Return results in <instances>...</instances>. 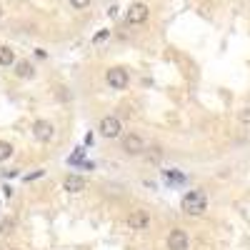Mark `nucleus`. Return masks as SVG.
<instances>
[{
	"label": "nucleus",
	"mask_w": 250,
	"mask_h": 250,
	"mask_svg": "<svg viewBox=\"0 0 250 250\" xmlns=\"http://www.w3.org/2000/svg\"><path fill=\"white\" fill-rule=\"evenodd\" d=\"M13 225H15L13 218H3V220H0V233H5V235H8V233L13 230Z\"/></svg>",
	"instance_id": "obj_14"
},
{
	"label": "nucleus",
	"mask_w": 250,
	"mask_h": 250,
	"mask_svg": "<svg viewBox=\"0 0 250 250\" xmlns=\"http://www.w3.org/2000/svg\"><path fill=\"white\" fill-rule=\"evenodd\" d=\"M148 225H150V213L143 210V208H138V210H133L128 215V228L130 230H145Z\"/></svg>",
	"instance_id": "obj_8"
},
{
	"label": "nucleus",
	"mask_w": 250,
	"mask_h": 250,
	"mask_svg": "<svg viewBox=\"0 0 250 250\" xmlns=\"http://www.w3.org/2000/svg\"><path fill=\"white\" fill-rule=\"evenodd\" d=\"M238 118H240V123H243V125H250V108H243Z\"/></svg>",
	"instance_id": "obj_16"
},
{
	"label": "nucleus",
	"mask_w": 250,
	"mask_h": 250,
	"mask_svg": "<svg viewBox=\"0 0 250 250\" xmlns=\"http://www.w3.org/2000/svg\"><path fill=\"white\" fill-rule=\"evenodd\" d=\"M163 180L168 185H185L188 183V178L180 170H163Z\"/></svg>",
	"instance_id": "obj_11"
},
{
	"label": "nucleus",
	"mask_w": 250,
	"mask_h": 250,
	"mask_svg": "<svg viewBox=\"0 0 250 250\" xmlns=\"http://www.w3.org/2000/svg\"><path fill=\"white\" fill-rule=\"evenodd\" d=\"M35 58H43V60H45V58H48V53H45L43 48H38V50H35Z\"/></svg>",
	"instance_id": "obj_19"
},
{
	"label": "nucleus",
	"mask_w": 250,
	"mask_h": 250,
	"mask_svg": "<svg viewBox=\"0 0 250 250\" xmlns=\"http://www.w3.org/2000/svg\"><path fill=\"white\" fill-rule=\"evenodd\" d=\"M13 158V145L8 140H0V163H5Z\"/></svg>",
	"instance_id": "obj_13"
},
{
	"label": "nucleus",
	"mask_w": 250,
	"mask_h": 250,
	"mask_svg": "<svg viewBox=\"0 0 250 250\" xmlns=\"http://www.w3.org/2000/svg\"><path fill=\"white\" fill-rule=\"evenodd\" d=\"M108 38H110V30H103V33H98L93 38V43H103V40H108Z\"/></svg>",
	"instance_id": "obj_17"
},
{
	"label": "nucleus",
	"mask_w": 250,
	"mask_h": 250,
	"mask_svg": "<svg viewBox=\"0 0 250 250\" xmlns=\"http://www.w3.org/2000/svg\"><path fill=\"white\" fill-rule=\"evenodd\" d=\"M13 68H15V75H18V78H23V80L35 78V68H33V62H30V60H18Z\"/></svg>",
	"instance_id": "obj_10"
},
{
	"label": "nucleus",
	"mask_w": 250,
	"mask_h": 250,
	"mask_svg": "<svg viewBox=\"0 0 250 250\" xmlns=\"http://www.w3.org/2000/svg\"><path fill=\"white\" fill-rule=\"evenodd\" d=\"M0 18H3V8H0Z\"/></svg>",
	"instance_id": "obj_20"
},
{
	"label": "nucleus",
	"mask_w": 250,
	"mask_h": 250,
	"mask_svg": "<svg viewBox=\"0 0 250 250\" xmlns=\"http://www.w3.org/2000/svg\"><path fill=\"white\" fill-rule=\"evenodd\" d=\"M105 83H108L113 90H125V88H128V83H130V75H128V70H125V68L115 65V68H110L105 73Z\"/></svg>",
	"instance_id": "obj_2"
},
{
	"label": "nucleus",
	"mask_w": 250,
	"mask_h": 250,
	"mask_svg": "<svg viewBox=\"0 0 250 250\" xmlns=\"http://www.w3.org/2000/svg\"><path fill=\"white\" fill-rule=\"evenodd\" d=\"M148 15H150V8L145 3H133L128 8V13H125V23L128 25H143L145 20H148Z\"/></svg>",
	"instance_id": "obj_3"
},
{
	"label": "nucleus",
	"mask_w": 250,
	"mask_h": 250,
	"mask_svg": "<svg viewBox=\"0 0 250 250\" xmlns=\"http://www.w3.org/2000/svg\"><path fill=\"white\" fill-rule=\"evenodd\" d=\"M123 150L128 155H143L145 153V140L140 135H135V133L123 135Z\"/></svg>",
	"instance_id": "obj_7"
},
{
	"label": "nucleus",
	"mask_w": 250,
	"mask_h": 250,
	"mask_svg": "<svg viewBox=\"0 0 250 250\" xmlns=\"http://www.w3.org/2000/svg\"><path fill=\"white\" fill-rule=\"evenodd\" d=\"M33 135L38 143H50L55 138V128L50 120H35L33 123Z\"/></svg>",
	"instance_id": "obj_5"
},
{
	"label": "nucleus",
	"mask_w": 250,
	"mask_h": 250,
	"mask_svg": "<svg viewBox=\"0 0 250 250\" xmlns=\"http://www.w3.org/2000/svg\"><path fill=\"white\" fill-rule=\"evenodd\" d=\"M180 208H183L185 215H193V218L203 215L208 210V195H205V190H203V188H193V190H188L183 195V200H180Z\"/></svg>",
	"instance_id": "obj_1"
},
{
	"label": "nucleus",
	"mask_w": 250,
	"mask_h": 250,
	"mask_svg": "<svg viewBox=\"0 0 250 250\" xmlns=\"http://www.w3.org/2000/svg\"><path fill=\"white\" fill-rule=\"evenodd\" d=\"M90 3H93V0H70V5H73L75 10H85Z\"/></svg>",
	"instance_id": "obj_15"
},
{
	"label": "nucleus",
	"mask_w": 250,
	"mask_h": 250,
	"mask_svg": "<svg viewBox=\"0 0 250 250\" xmlns=\"http://www.w3.org/2000/svg\"><path fill=\"white\" fill-rule=\"evenodd\" d=\"M120 130H123V125H120V120L115 115H105V118L98 123V133L103 138H118Z\"/></svg>",
	"instance_id": "obj_4"
},
{
	"label": "nucleus",
	"mask_w": 250,
	"mask_h": 250,
	"mask_svg": "<svg viewBox=\"0 0 250 250\" xmlns=\"http://www.w3.org/2000/svg\"><path fill=\"white\" fill-rule=\"evenodd\" d=\"M15 65V53L8 45H0V68H10Z\"/></svg>",
	"instance_id": "obj_12"
},
{
	"label": "nucleus",
	"mask_w": 250,
	"mask_h": 250,
	"mask_svg": "<svg viewBox=\"0 0 250 250\" xmlns=\"http://www.w3.org/2000/svg\"><path fill=\"white\" fill-rule=\"evenodd\" d=\"M45 175V170H35V173H30V175H25L23 180H38V178H43Z\"/></svg>",
	"instance_id": "obj_18"
},
{
	"label": "nucleus",
	"mask_w": 250,
	"mask_h": 250,
	"mask_svg": "<svg viewBox=\"0 0 250 250\" xmlns=\"http://www.w3.org/2000/svg\"><path fill=\"white\" fill-rule=\"evenodd\" d=\"M168 250H188V245H190V238H188V233L183 230V228H173V230L168 233Z\"/></svg>",
	"instance_id": "obj_6"
},
{
	"label": "nucleus",
	"mask_w": 250,
	"mask_h": 250,
	"mask_svg": "<svg viewBox=\"0 0 250 250\" xmlns=\"http://www.w3.org/2000/svg\"><path fill=\"white\" fill-rule=\"evenodd\" d=\"M62 190H68L70 195L83 193V190H85V178H83V175H75V173H68L65 178H62Z\"/></svg>",
	"instance_id": "obj_9"
}]
</instances>
